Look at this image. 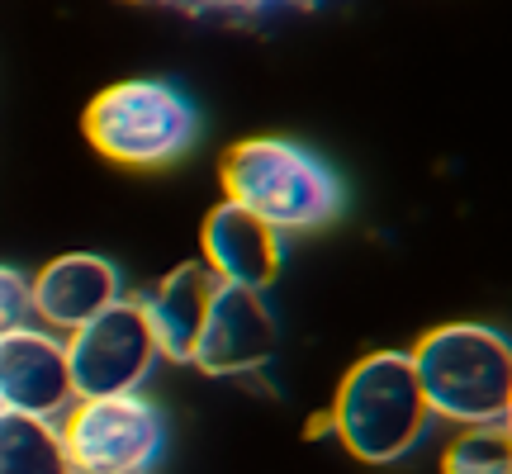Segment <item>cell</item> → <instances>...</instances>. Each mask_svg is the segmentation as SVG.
<instances>
[{
  "label": "cell",
  "instance_id": "8",
  "mask_svg": "<svg viewBox=\"0 0 512 474\" xmlns=\"http://www.w3.org/2000/svg\"><path fill=\"white\" fill-rule=\"evenodd\" d=\"M76 403L67 342L34 318L0 337V408L57 422Z\"/></svg>",
  "mask_w": 512,
  "mask_h": 474
},
{
  "label": "cell",
  "instance_id": "12",
  "mask_svg": "<svg viewBox=\"0 0 512 474\" xmlns=\"http://www.w3.org/2000/svg\"><path fill=\"white\" fill-rule=\"evenodd\" d=\"M0 474H72L57 422L0 408Z\"/></svg>",
  "mask_w": 512,
  "mask_h": 474
},
{
  "label": "cell",
  "instance_id": "3",
  "mask_svg": "<svg viewBox=\"0 0 512 474\" xmlns=\"http://www.w3.org/2000/svg\"><path fill=\"white\" fill-rule=\"evenodd\" d=\"M223 195L275 233H313L342 214V181L332 166L290 138H242L223 152Z\"/></svg>",
  "mask_w": 512,
  "mask_h": 474
},
{
  "label": "cell",
  "instance_id": "5",
  "mask_svg": "<svg viewBox=\"0 0 512 474\" xmlns=\"http://www.w3.org/2000/svg\"><path fill=\"white\" fill-rule=\"evenodd\" d=\"M57 432L72 474H152L166 456V413L143 389L76 399Z\"/></svg>",
  "mask_w": 512,
  "mask_h": 474
},
{
  "label": "cell",
  "instance_id": "9",
  "mask_svg": "<svg viewBox=\"0 0 512 474\" xmlns=\"http://www.w3.org/2000/svg\"><path fill=\"white\" fill-rule=\"evenodd\" d=\"M119 299H124V275L110 256L67 252L29 275V313L38 328L57 332V337L91 323L95 313H105Z\"/></svg>",
  "mask_w": 512,
  "mask_h": 474
},
{
  "label": "cell",
  "instance_id": "11",
  "mask_svg": "<svg viewBox=\"0 0 512 474\" xmlns=\"http://www.w3.org/2000/svg\"><path fill=\"white\" fill-rule=\"evenodd\" d=\"M214 290H219V275L204 261H185L176 271H166L147 294H138V309H143L152 342L166 361L190 365V351H195V337L204 328Z\"/></svg>",
  "mask_w": 512,
  "mask_h": 474
},
{
  "label": "cell",
  "instance_id": "13",
  "mask_svg": "<svg viewBox=\"0 0 512 474\" xmlns=\"http://www.w3.org/2000/svg\"><path fill=\"white\" fill-rule=\"evenodd\" d=\"M441 474H512V427L508 422L460 427L441 451Z\"/></svg>",
  "mask_w": 512,
  "mask_h": 474
},
{
  "label": "cell",
  "instance_id": "7",
  "mask_svg": "<svg viewBox=\"0 0 512 474\" xmlns=\"http://www.w3.org/2000/svg\"><path fill=\"white\" fill-rule=\"evenodd\" d=\"M275 342H280V332H275L266 299L256 290H238V285L219 280L209 313H204V328L195 337V351H190V365L209 380H238V375L271 365Z\"/></svg>",
  "mask_w": 512,
  "mask_h": 474
},
{
  "label": "cell",
  "instance_id": "10",
  "mask_svg": "<svg viewBox=\"0 0 512 474\" xmlns=\"http://www.w3.org/2000/svg\"><path fill=\"white\" fill-rule=\"evenodd\" d=\"M200 261L219 275L223 285L266 294L285 266V233H275L252 209L223 200L204 214L200 228Z\"/></svg>",
  "mask_w": 512,
  "mask_h": 474
},
{
  "label": "cell",
  "instance_id": "4",
  "mask_svg": "<svg viewBox=\"0 0 512 474\" xmlns=\"http://www.w3.org/2000/svg\"><path fill=\"white\" fill-rule=\"evenodd\" d=\"M86 143L119 166H166L185 157L200 138L195 100L157 76H128L95 95L86 114Z\"/></svg>",
  "mask_w": 512,
  "mask_h": 474
},
{
  "label": "cell",
  "instance_id": "14",
  "mask_svg": "<svg viewBox=\"0 0 512 474\" xmlns=\"http://www.w3.org/2000/svg\"><path fill=\"white\" fill-rule=\"evenodd\" d=\"M29 318H34L29 313V275L0 261V337L19 323H29Z\"/></svg>",
  "mask_w": 512,
  "mask_h": 474
},
{
  "label": "cell",
  "instance_id": "6",
  "mask_svg": "<svg viewBox=\"0 0 512 474\" xmlns=\"http://www.w3.org/2000/svg\"><path fill=\"white\" fill-rule=\"evenodd\" d=\"M67 342V365H72L76 399H100V394H133L143 389L147 375L157 370L162 351L152 342L138 299H119L91 323L62 337Z\"/></svg>",
  "mask_w": 512,
  "mask_h": 474
},
{
  "label": "cell",
  "instance_id": "1",
  "mask_svg": "<svg viewBox=\"0 0 512 474\" xmlns=\"http://www.w3.org/2000/svg\"><path fill=\"white\" fill-rule=\"evenodd\" d=\"M413 375L427 413L451 427L508 422L512 413V337L489 323H441L422 332L413 351Z\"/></svg>",
  "mask_w": 512,
  "mask_h": 474
},
{
  "label": "cell",
  "instance_id": "15",
  "mask_svg": "<svg viewBox=\"0 0 512 474\" xmlns=\"http://www.w3.org/2000/svg\"><path fill=\"white\" fill-rule=\"evenodd\" d=\"M162 5L209 10V15H252V10H271V5H313V0H162Z\"/></svg>",
  "mask_w": 512,
  "mask_h": 474
},
{
  "label": "cell",
  "instance_id": "2",
  "mask_svg": "<svg viewBox=\"0 0 512 474\" xmlns=\"http://www.w3.org/2000/svg\"><path fill=\"white\" fill-rule=\"evenodd\" d=\"M328 427L337 446L361 465H399L432 427L408 351H370L351 365L332 394Z\"/></svg>",
  "mask_w": 512,
  "mask_h": 474
},
{
  "label": "cell",
  "instance_id": "16",
  "mask_svg": "<svg viewBox=\"0 0 512 474\" xmlns=\"http://www.w3.org/2000/svg\"><path fill=\"white\" fill-rule=\"evenodd\" d=\"M508 427H512V413H508Z\"/></svg>",
  "mask_w": 512,
  "mask_h": 474
}]
</instances>
